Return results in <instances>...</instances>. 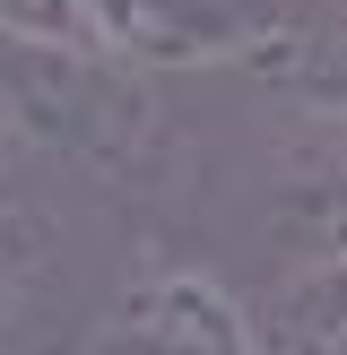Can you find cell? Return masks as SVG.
<instances>
[{
  "label": "cell",
  "mask_w": 347,
  "mask_h": 355,
  "mask_svg": "<svg viewBox=\"0 0 347 355\" xmlns=\"http://www.w3.org/2000/svg\"><path fill=\"white\" fill-rule=\"evenodd\" d=\"M0 113L17 121L52 173L78 191L130 200L165 217L200 191V139L165 104V78L104 52H52V44H0Z\"/></svg>",
  "instance_id": "1"
},
{
  "label": "cell",
  "mask_w": 347,
  "mask_h": 355,
  "mask_svg": "<svg viewBox=\"0 0 347 355\" xmlns=\"http://www.w3.org/2000/svg\"><path fill=\"white\" fill-rule=\"evenodd\" d=\"M61 355H269V338L252 286L217 252L174 225H148L139 243H121Z\"/></svg>",
  "instance_id": "2"
},
{
  "label": "cell",
  "mask_w": 347,
  "mask_h": 355,
  "mask_svg": "<svg viewBox=\"0 0 347 355\" xmlns=\"http://www.w3.org/2000/svg\"><path fill=\"white\" fill-rule=\"evenodd\" d=\"M235 243L252 286L347 260V121H278V139L235 173Z\"/></svg>",
  "instance_id": "3"
},
{
  "label": "cell",
  "mask_w": 347,
  "mask_h": 355,
  "mask_svg": "<svg viewBox=\"0 0 347 355\" xmlns=\"http://www.w3.org/2000/svg\"><path fill=\"white\" fill-rule=\"evenodd\" d=\"M61 191H78L69 173H52L44 156L17 139V121L0 113V355H26L44 338L52 304L69 286V208Z\"/></svg>",
  "instance_id": "4"
},
{
  "label": "cell",
  "mask_w": 347,
  "mask_h": 355,
  "mask_svg": "<svg viewBox=\"0 0 347 355\" xmlns=\"http://www.w3.org/2000/svg\"><path fill=\"white\" fill-rule=\"evenodd\" d=\"M252 304L269 355H347V260L269 277V286H252Z\"/></svg>",
  "instance_id": "5"
}]
</instances>
